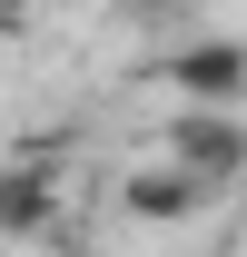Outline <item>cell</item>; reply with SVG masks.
Segmentation results:
<instances>
[{"mask_svg":"<svg viewBox=\"0 0 247 257\" xmlns=\"http://www.w3.org/2000/svg\"><path fill=\"white\" fill-rule=\"evenodd\" d=\"M168 149H178V168L198 178V188H217L227 168H247V128L217 119V99H208V109H188V119L168 128Z\"/></svg>","mask_w":247,"mask_h":257,"instance_id":"6da1fadb","label":"cell"},{"mask_svg":"<svg viewBox=\"0 0 247 257\" xmlns=\"http://www.w3.org/2000/svg\"><path fill=\"white\" fill-rule=\"evenodd\" d=\"M119 10H139V20H168V10H178V0H119Z\"/></svg>","mask_w":247,"mask_h":257,"instance_id":"7a4b0ae2","label":"cell"}]
</instances>
